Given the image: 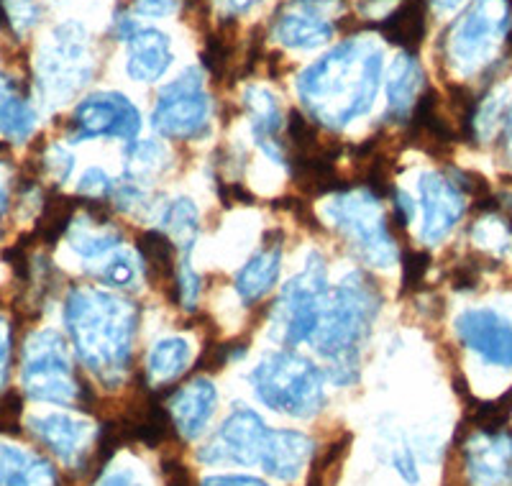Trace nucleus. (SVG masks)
<instances>
[{
	"label": "nucleus",
	"instance_id": "1",
	"mask_svg": "<svg viewBox=\"0 0 512 486\" xmlns=\"http://www.w3.org/2000/svg\"><path fill=\"white\" fill-rule=\"evenodd\" d=\"M384 49L374 36L346 39L297 77L305 110L326 128H346L372 110L382 85Z\"/></svg>",
	"mask_w": 512,
	"mask_h": 486
},
{
	"label": "nucleus",
	"instance_id": "2",
	"mask_svg": "<svg viewBox=\"0 0 512 486\" xmlns=\"http://www.w3.org/2000/svg\"><path fill=\"white\" fill-rule=\"evenodd\" d=\"M64 325L82 366L105 387L121 384L134 356L139 307L98 287H72L64 297Z\"/></svg>",
	"mask_w": 512,
	"mask_h": 486
},
{
	"label": "nucleus",
	"instance_id": "3",
	"mask_svg": "<svg viewBox=\"0 0 512 486\" xmlns=\"http://www.w3.org/2000/svg\"><path fill=\"white\" fill-rule=\"evenodd\" d=\"M379 307V290L361 272L328 287L308 343L328 364V377L336 387L354 384L359 377V351L372 336Z\"/></svg>",
	"mask_w": 512,
	"mask_h": 486
},
{
	"label": "nucleus",
	"instance_id": "4",
	"mask_svg": "<svg viewBox=\"0 0 512 486\" xmlns=\"http://www.w3.org/2000/svg\"><path fill=\"white\" fill-rule=\"evenodd\" d=\"M256 400L280 415L308 420L326 405L323 374L292 348L264 353L249 374Z\"/></svg>",
	"mask_w": 512,
	"mask_h": 486
},
{
	"label": "nucleus",
	"instance_id": "5",
	"mask_svg": "<svg viewBox=\"0 0 512 486\" xmlns=\"http://www.w3.org/2000/svg\"><path fill=\"white\" fill-rule=\"evenodd\" d=\"M331 226L344 236L346 246L367 267L390 269L400 261L379 197L369 190L336 192L323 208Z\"/></svg>",
	"mask_w": 512,
	"mask_h": 486
},
{
	"label": "nucleus",
	"instance_id": "6",
	"mask_svg": "<svg viewBox=\"0 0 512 486\" xmlns=\"http://www.w3.org/2000/svg\"><path fill=\"white\" fill-rule=\"evenodd\" d=\"M328 292L326 259L310 251L303 269L280 290V300L272 313V338L292 348L310 341L318 323L320 305Z\"/></svg>",
	"mask_w": 512,
	"mask_h": 486
},
{
	"label": "nucleus",
	"instance_id": "7",
	"mask_svg": "<svg viewBox=\"0 0 512 486\" xmlns=\"http://www.w3.org/2000/svg\"><path fill=\"white\" fill-rule=\"evenodd\" d=\"M21 379L31 400L49 405H77L80 384L72 371L70 351L57 330H36L24 346Z\"/></svg>",
	"mask_w": 512,
	"mask_h": 486
},
{
	"label": "nucleus",
	"instance_id": "8",
	"mask_svg": "<svg viewBox=\"0 0 512 486\" xmlns=\"http://www.w3.org/2000/svg\"><path fill=\"white\" fill-rule=\"evenodd\" d=\"M512 21L510 0H474L472 8L464 13L448 31L446 57L451 67L461 75H472L492 62L502 36L507 34Z\"/></svg>",
	"mask_w": 512,
	"mask_h": 486
},
{
	"label": "nucleus",
	"instance_id": "9",
	"mask_svg": "<svg viewBox=\"0 0 512 486\" xmlns=\"http://www.w3.org/2000/svg\"><path fill=\"white\" fill-rule=\"evenodd\" d=\"M39 87L49 103H67L77 90L90 82L93 62L88 52V34L75 21L57 26L52 39L39 54L36 62Z\"/></svg>",
	"mask_w": 512,
	"mask_h": 486
},
{
	"label": "nucleus",
	"instance_id": "10",
	"mask_svg": "<svg viewBox=\"0 0 512 486\" xmlns=\"http://www.w3.org/2000/svg\"><path fill=\"white\" fill-rule=\"evenodd\" d=\"M210 116H213V105L203 90L198 67H192L159 93L152 126L167 139L192 141L208 134Z\"/></svg>",
	"mask_w": 512,
	"mask_h": 486
},
{
	"label": "nucleus",
	"instance_id": "11",
	"mask_svg": "<svg viewBox=\"0 0 512 486\" xmlns=\"http://www.w3.org/2000/svg\"><path fill=\"white\" fill-rule=\"evenodd\" d=\"M269 428L259 412L251 407H233L216 435L198 451V458L208 466H256L262 456Z\"/></svg>",
	"mask_w": 512,
	"mask_h": 486
},
{
	"label": "nucleus",
	"instance_id": "12",
	"mask_svg": "<svg viewBox=\"0 0 512 486\" xmlns=\"http://www.w3.org/2000/svg\"><path fill=\"white\" fill-rule=\"evenodd\" d=\"M75 139H136L141 128V113L126 95L95 93L82 100L72 116Z\"/></svg>",
	"mask_w": 512,
	"mask_h": 486
},
{
	"label": "nucleus",
	"instance_id": "13",
	"mask_svg": "<svg viewBox=\"0 0 512 486\" xmlns=\"http://www.w3.org/2000/svg\"><path fill=\"white\" fill-rule=\"evenodd\" d=\"M331 0H285L274 16V39L290 49L310 52L333 36Z\"/></svg>",
	"mask_w": 512,
	"mask_h": 486
},
{
	"label": "nucleus",
	"instance_id": "14",
	"mask_svg": "<svg viewBox=\"0 0 512 486\" xmlns=\"http://www.w3.org/2000/svg\"><path fill=\"white\" fill-rule=\"evenodd\" d=\"M420 210H423V226L420 238L428 246L441 243L448 233L454 231L466 210V197L459 182L448 180L441 172H423L418 180Z\"/></svg>",
	"mask_w": 512,
	"mask_h": 486
},
{
	"label": "nucleus",
	"instance_id": "15",
	"mask_svg": "<svg viewBox=\"0 0 512 486\" xmlns=\"http://www.w3.org/2000/svg\"><path fill=\"white\" fill-rule=\"evenodd\" d=\"M456 333L489 366L512 369V323L489 307H472L456 318Z\"/></svg>",
	"mask_w": 512,
	"mask_h": 486
},
{
	"label": "nucleus",
	"instance_id": "16",
	"mask_svg": "<svg viewBox=\"0 0 512 486\" xmlns=\"http://www.w3.org/2000/svg\"><path fill=\"white\" fill-rule=\"evenodd\" d=\"M29 428L39 438V443H44L67 466H82L95 443V425L70 412L31 417Z\"/></svg>",
	"mask_w": 512,
	"mask_h": 486
},
{
	"label": "nucleus",
	"instance_id": "17",
	"mask_svg": "<svg viewBox=\"0 0 512 486\" xmlns=\"http://www.w3.org/2000/svg\"><path fill=\"white\" fill-rule=\"evenodd\" d=\"M466 474L474 486L512 484V435L479 433L466 443Z\"/></svg>",
	"mask_w": 512,
	"mask_h": 486
},
{
	"label": "nucleus",
	"instance_id": "18",
	"mask_svg": "<svg viewBox=\"0 0 512 486\" xmlns=\"http://www.w3.org/2000/svg\"><path fill=\"white\" fill-rule=\"evenodd\" d=\"M218 407V389L210 379L198 377L177 389L169 400V420L185 440H195L205 433Z\"/></svg>",
	"mask_w": 512,
	"mask_h": 486
},
{
	"label": "nucleus",
	"instance_id": "19",
	"mask_svg": "<svg viewBox=\"0 0 512 486\" xmlns=\"http://www.w3.org/2000/svg\"><path fill=\"white\" fill-rule=\"evenodd\" d=\"M313 451L315 443L300 430H269L256 466L272 479L290 484L308 469Z\"/></svg>",
	"mask_w": 512,
	"mask_h": 486
},
{
	"label": "nucleus",
	"instance_id": "20",
	"mask_svg": "<svg viewBox=\"0 0 512 486\" xmlns=\"http://www.w3.org/2000/svg\"><path fill=\"white\" fill-rule=\"evenodd\" d=\"M126 72L136 82H157L172 67V44L167 34L149 26H136L126 36Z\"/></svg>",
	"mask_w": 512,
	"mask_h": 486
},
{
	"label": "nucleus",
	"instance_id": "21",
	"mask_svg": "<svg viewBox=\"0 0 512 486\" xmlns=\"http://www.w3.org/2000/svg\"><path fill=\"white\" fill-rule=\"evenodd\" d=\"M282 272V243L274 241L262 246L256 251L244 267L236 272L233 279V287H236V295L244 302H256L264 300L269 292L277 287V279Z\"/></svg>",
	"mask_w": 512,
	"mask_h": 486
},
{
	"label": "nucleus",
	"instance_id": "22",
	"mask_svg": "<svg viewBox=\"0 0 512 486\" xmlns=\"http://www.w3.org/2000/svg\"><path fill=\"white\" fill-rule=\"evenodd\" d=\"M423 93V70L410 54H400L387 75V113L397 121L410 116Z\"/></svg>",
	"mask_w": 512,
	"mask_h": 486
},
{
	"label": "nucleus",
	"instance_id": "23",
	"mask_svg": "<svg viewBox=\"0 0 512 486\" xmlns=\"http://www.w3.org/2000/svg\"><path fill=\"white\" fill-rule=\"evenodd\" d=\"M0 486H59L52 463L16 446H0Z\"/></svg>",
	"mask_w": 512,
	"mask_h": 486
},
{
	"label": "nucleus",
	"instance_id": "24",
	"mask_svg": "<svg viewBox=\"0 0 512 486\" xmlns=\"http://www.w3.org/2000/svg\"><path fill=\"white\" fill-rule=\"evenodd\" d=\"M192 361V343L182 336H167L154 341L146 353V374L154 387L175 382L182 377Z\"/></svg>",
	"mask_w": 512,
	"mask_h": 486
},
{
	"label": "nucleus",
	"instance_id": "25",
	"mask_svg": "<svg viewBox=\"0 0 512 486\" xmlns=\"http://www.w3.org/2000/svg\"><path fill=\"white\" fill-rule=\"evenodd\" d=\"M169 167H172L169 149L157 139L131 141L123 154L126 180L136 182V185H149V182L159 180Z\"/></svg>",
	"mask_w": 512,
	"mask_h": 486
},
{
	"label": "nucleus",
	"instance_id": "26",
	"mask_svg": "<svg viewBox=\"0 0 512 486\" xmlns=\"http://www.w3.org/2000/svg\"><path fill=\"white\" fill-rule=\"evenodd\" d=\"M67 238H70L72 251L85 261L103 259L121 246V233L93 218H72Z\"/></svg>",
	"mask_w": 512,
	"mask_h": 486
},
{
	"label": "nucleus",
	"instance_id": "27",
	"mask_svg": "<svg viewBox=\"0 0 512 486\" xmlns=\"http://www.w3.org/2000/svg\"><path fill=\"white\" fill-rule=\"evenodd\" d=\"M159 226L162 233L175 243V249L182 254H190L200 236V210L190 197H175L172 203L164 205L159 213Z\"/></svg>",
	"mask_w": 512,
	"mask_h": 486
},
{
	"label": "nucleus",
	"instance_id": "28",
	"mask_svg": "<svg viewBox=\"0 0 512 486\" xmlns=\"http://www.w3.org/2000/svg\"><path fill=\"white\" fill-rule=\"evenodd\" d=\"M98 269H95V279L103 282L105 287H113V290L123 292V290H136L144 279V259H141L136 251L123 249L118 246L116 251H111L108 256L95 261Z\"/></svg>",
	"mask_w": 512,
	"mask_h": 486
},
{
	"label": "nucleus",
	"instance_id": "29",
	"mask_svg": "<svg viewBox=\"0 0 512 486\" xmlns=\"http://www.w3.org/2000/svg\"><path fill=\"white\" fill-rule=\"evenodd\" d=\"M244 105L251 116L256 144L264 146L274 141V134L282 128V110L277 95L264 85H249L244 90Z\"/></svg>",
	"mask_w": 512,
	"mask_h": 486
},
{
	"label": "nucleus",
	"instance_id": "30",
	"mask_svg": "<svg viewBox=\"0 0 512 486\" xmlns=\"http://www.w3.org/2000/svg\"><path fill=\"white\" fill-rule=\"evenodd\" d=\"M382 34L390 41L400 44L402 49L415 52L425 36V3L423 0H410L395 13L384 16Z\"/></svg>",
	"mask_w": 512,
	"mask_h": 486
},
{
	"label": "nucleus",
	"instance_id": "31",
	"mask_svg": "<svg viewBox=\"0 0 512 486\" xmlns=\"http://www.w3.org/2000/svg\"><path fill=\"white\" fill-rule=\"evenodd\" d=\"M36 128V113L24 98L18 95H6L0 100V134L6 136L8 141H21L29 139Z\"/></svg>",
	"mask_w": 512,
	"mask_h": 486
},
{
	"label": "nucleus",
	"instance_id": "32",
	"mask_svg": "<svg viewBox=\"0 0 512 486\" xmlns=\"http://www.w3.org/2000/svg\"><path fill=\"white\" fill-rule=\"evenodd\" d=\"M472 241L489 254H512V226L507 220L487 215L472 228Z\"/></svg>",
	"mask_w": 512,
	"mask_h": 486
},
{
	"label": "nucleus",
	"instance_id": "33",
	"mask_svg": "<svg viewBox=\"0 0 512 486\" xmlns=\"http://www.w3.org/2000/svg\"><path fill=\"white\" fill-rule=\"evenodd\" d=\"M175 282H177V297H180L182 307L185 310H195L200 300V290H203V279L200 274L192 269L190 264V256L182 254L180 259V267L175 272Z\"/></svg>",
	"mask_w": 512,
	"mask_h": 486
},
{
	"label": "nucleus",
	"instance_id": "34",
	"mask_svg": "<svg viewBox=\"0 0 512 486\" xmlns=\"http://www.w3.org/2000/svg\"><path fill=\"white\" fill-rule=\"evenodd\" d=\"M392 451H390V463L392 469L397 471L405 484H418L420 479V471H418V461H415V451L405 443V440H395L392 443Z\"/></svg>",
	"mask_w": 512,
	"mask_h": 486
},
{
	"label": "nucleus",
	"instance_id": "35",
	"mask_svg": "<svg viewBox=\"0 0 512 486\" xmlns=\"http://www.w3.org/2000/svg\"><path fill=\"white\" fill-rule=\"evenodd\" d=\"M113 185H116V182H113L111 177L105 174L103 167H90L88 172L80 177L77 192L85 197H93L95 200V197H103V195H108V192H113Z\"/></svg>",
	"mask_w": 512,
	"mask_h": 486
},
{
	"label": "nucleus",
	"instance_id": "36",
	"mask_svg": "<svg viewBox=\"0 0 512 486\" xmlns=\"http://www.w3.org/2000/svg\"><path fill=\"white\" fill-rule=\"evenodd\" d=\"M44 162H47V169L52 172V177L57 182L70 180L72 169H75V157L70 154V149H64V146H59V144L49 146Z\"/></svg>",
	"mask_w": 512,
	"mask_h": 486
},
{
	"label": "nucleus",
	"instance_id": "37",
	"mask_svg": "<svg viewBox=\"0 0 512 486\" xmlns=\"http://www.w3.org/2000/svg\"><path fill=\"white\" fill-rule=\"evenodd\" d=\"M8 371H11V325L0 318V394L6 389Z\"/></svg>",
	"mask_w": 512,
	"mask_h": 486
},
{
	"label": "nucleus",
	"instance_id": "38",
	"mask_svg": "<svg viewBox=\"0 0 512 486\" xmlns=\"http://www.w3.org/2000/svg\"><path fill=\"white\" fill-rule=\"evenodd\" d=\"M177 6H180V0H134L136 13L152 18L172 16L177 11Z\"/></svg>",
	"mask_w": 512,
	"mask_h": 486
},
{
	"label": "nucleus",
	"instance_id": "39",
	"mask_svg": "<svg viewBox=\"0 0 512 486\" xmlns=\"http://www.w3.org/2000/svg\"><path fill=\"white\" fill-rule=\"evenodd\" d=\"M200 486H269L267 481L246 474H216L200 481Z\"/></svg>",
	"mask_w": 512,
	"mask_h": 486
},
{
	"label": "nucleus",
	"instance_id": "40",
	"mask_svg": "<svg viewBox=\"0 0 512 486\" xmlns=\"http://www.w3.org/2000/svg\"><path fill=\"white\" fill-rule=\"evenodd\" d=\"M95 486H141L139 479H136L134 471L128 469H113L108 474L100 476V481Z\"/></svg>",
	"mask_w": 512,
	"mask_h": 486
},
{
	"label": "nucleus",
	"instance_id": "41",
	"mask_svg": "<svg viewBox=\"0 0 512 486\" xmlns=\"http://www.w3.org/2000/svg\"><path fill=\"white\" fill-rule=\"evenodd\" d=\"M395 208H397V218H400V226H408V223H413L415 203H413V197H410L408 192H402V190L397 192Z\"/></svg>",
	"mask_w": 512,
	"mask_h": 486
},
{
	"label": "nucleus",
	"instance_id": "42",
	"mask_svg": "<svg viewBox=\"0 0 512 486\" xmlns=\"http://www.w3.org/2000/svg\"><path fill=\"white\" fill-rule=\"evenodd\" d=\"M502 144H505V157L512 164V103L505 110V118H502Z\"/></svg>",
	"mask_w": 512,
	"mask_h": 486
},
{
	"label": "nucleus",
	"instance_id": "43",
	"mask_svg": "<svg viewBox=\"0 0 512 486\" xmlns=\"http://www.w3.org/2000/svg\"><path fill=\"white\" fill-rule=\"evenodd\" d=\"M223 3V8H226L228 13H231V16H236V13H246L249 11L251 6H254L256 0H221Z\"/></svg>",
	"mask_w": 512,
	"mask_h": 486
},
{
	"label": "nucleus",
	"instance_id": "44",
	"mask_svg": "<svg viewBox=\"0 0 512 486\" xmlns=\"http://www.w3.org/2000/svg\"><path fill=\"white\" fill-rule=\"evenodd\" d=\"M8 208V182H6V174L0 172V215L6 213Z\"/></svg>",
	"mask_w": 512,
	"mask_h": 486
},
{
	"label": "nucleus",
	"instance_id": "45",
	"mask_svg": "<svg viewBox=\"0 0 512 486\" xmlns=\"http://www.w3.org/2000/svg\"><path fill=\"white\" fill-rule=\"evenodd\" d=\"M431 3L438 8V11H456L464 0H431Z\"/></svg>",
	"mask_w": 512,
	"mask_h": 486
},
{
	"label": "nucleus",
	"instance_id": "46",
	"mask_svg": "<svg viewBox=\"0 0 512 486\" xmlns=\"http://www.w3.org/2000/svg\"><path fill=\"white\" fill-rule=\"evenodd\" d=\"M0 26H8V11L3 6V0H0Z\"/></svg>",
	"mask_w": 512,
	"mask_h": 486
}]
</instances>
